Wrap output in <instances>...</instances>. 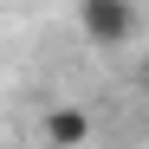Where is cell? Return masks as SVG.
<instances>
[{"instance_id":"cell-2","label":"cell","mask_w":149,"mask_h":149,"mask_svg":"<svg viewBox=\"0 0 149 149\" xmlns=\"http://www.w3.org/2000/svg\"><path fill=\"white\" fill-rule=\"evenodd\" d=\"M91 136V117L84 110H52L45 117V143H84Z\"/></svg>"},{"instance_id":"cell-1","label":"cell","mask_w":149,"mask_h":149,"mask_svg":"<svg viewBox=\"0 0 149 149\" xmlns=\"http://www.w3.org/2000/svg\"><path fill=\"white\" fill-rule=\"evenodd\" d=\"M78 33L104 52L130 45L136 39V0H78Z\"/></svg>"},{"instance_id":"cell-3","label":"cell","mask_w":149,"mask_h":149,"mask_svg":"<svg viewBox=\"0 0 149 149\" xmlns=\"http://www.w3.org/2000/svg\"><path fill=\"white\" fill-rule=\"evenodd\" d=\"M143 84H149V65H143Z\"/></svg>"}]
</instances>
